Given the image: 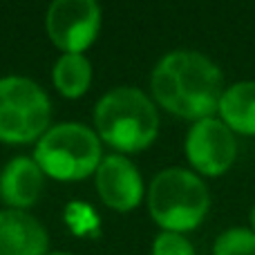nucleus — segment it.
Masks as SVG:
<instances>
[{"mask_svg":"<svg viewBox=\"0 0 255 255\" xmlns=\"http://www.w3.org/2000/svg\"><path fill=\"white\" fill-rule=\"evenodd\" d=\"M152 94L161 108L184 119H211L224 94L220 67L197 52H170L152 72Z\"/></svg>","mask_w":255,"mask_h":255,"instance_id":"1","label":"nucleus"},{"mask_svg":"<svg viewBox=\"0 0 255 255\" xmlns=\"http://www.w3.org/2000/svg\"><path fill=\"white\" fill-rule=\"evenodd\" d=\"M99 139L121 152L148 148L159 132V115L152 101L136 88H117L108 92L94 110Z\"/></svg>","mask_w":255,"mask_h":255,"instance_id":"2","label":"nucleus"},{"mask_svg":"<svg viewBox=\"0 0 255 255\" xmlns=\"http://www.w3.org/2000/svg\"><path fill=\"white\" fill-rule=\"evenodd\" d=\"M211 199L208 188L197 175L184 168L161 170L150 184L148 208L163 231H193L206 217Z\"/></svg>","mask_w":255,"mask_h":255,"instance_id":"3","label":"nucleus"},{"mask_svg":"<svg viewBox=\"0 0 255 255\" xmlns=\"http://www.w3.org/2000/svg\"><path fill=\"white\" fill-rule=\"evenodd\" d=\"M34 161L58 181L85 179L101 163V139L81 124L54 126L38 139Z\"/></svg>","mask_w":255,"mask_h":255,"instance_id":"4","label":"nucleus"},{"mask_svg":"<svg viewBox=\"0 0 255 255\" xmlns=\"http://www.w3.org/2000/svg\"><path fill=\"white\" fill-rule=\"evenodd\" d=\"M52 106L38 83L25 76L0 79V141L31 143L47 132Z\"/></svg>","mask_w":255,"mask_h":255,"instance_id":"5","label":"nucleus"},{"mask_svg":"<svg viewBox=\"0 0 255 255\" xmlns=\"http://www.w3.org/2000/svg\"><path fill=\"white\" fill-rule=\"evenodd\" d=\"M45 27L58 49L81 54L101 29V9L92 0H56L47 9Z\"/></svg>","mask_w":255,"mask_h":255,"instance_id":"6","label":"nucleus"},{"mask_svg":"<svg viewBox=\"0 0 255 255\" xmlns=\"http://www.w3.org/2000/svg\"><path fill=\"white\" fill-rule=\"evenodd\" d=\"M186 157L202 175L217 177L233 166L238 157V141L222 119L195 121L186 136Z\"/></svg>","mask_w":255,"mask_h":255,"instance_id":"7","label":"nucleus"},{"mask_svg":"<svg viewBox=\"0 0 255 255\" xmlns=\"http://www.w3.org/2000/svg\"><path fill=\"white\" fill-rule=\"evenodd\" d=\"M97 190L101 199L115 211H132L143 197V181L132 161L121 154L101 159L97 168Z\"/></svg>","mask_w":255,"mask_h":255,"instance_id":"8","label":"nucleus"},{"mask_svg":"<svg viewBox=\"0 0 255 255\" xmlns=\"http://www.w3.org/2000/svg\"><path fill=\"white\" fill-rule=\"evenodd\" d=\"M47 247L40 222L25 211H0V255H47Z\"/></svg>","mask_w":255,"mask_h":255,"instance_id":"9","label":"nucleus"},{"mask_svg":"<svg viewBox=\"0 0 255 255\" xmlns=\"http://www.w3.org/2000/svg\"><path fill=\"white\" fill-rule=\"evenodd\" d=\"M43 190V170L29 157H16L0 172V199L13 211L34 206Z\"/></svg>","mask_w":255,"mask_h":255,"instance_id":"10","label":"nucleus"},{"mask_svg":"<svg viewBox=\"0 0 255 255\" xmlns=\"http://www.w3.org/2000/svg\"><path fill=\"white\" fill-rule=\"evenodd\" d=\"M217 112L233 132L255 136V81L235 83L224 90Z\"/></svg>","mask_w":255,"mask_h":255,"instance_id":"11","label":"nucleus"},{"mask_svg":"<svg viewBox=\"0 0 255 255\" xmlns=\"http://www.w3.org/2000/svg\"><path fill=\"white\" fill-rule=\"evenodd\" d=\"M92 83V65L83 54H63L54 65V85L67 99H79Z\"/></svg>","mask_w":255,"mask_h":255,"instance_id":"12","label":"nucleus"},{"mask_svg":"<svg viewBox=\"0 0 255 255\" xmlns=\"http://www.w3.org/2000/svg\"><path fill=\"white\" fill-rule=\"evenodd\" d=\"M213 255H255V233L251 229H229L215 240Z\"/></svg>","mask_w":255,"mask_h":255,"instance_id":"13","label":"nucleus"},{"mask_svg":"<svg viewBox=\"0 0 255 255\" xmlns=\"http://www.w3.org/2000/svg\"><path fill=\"white\" fill-rule=\"evenodd\" d=\"M152 255H195V249L181 233L163 231L154 238Z\"/></svg>","mask_w":255,"mask_h":255,"instance_id":"14","label":"nucleus"},{"mask_svg":"<svg viewBox=\"0 0 255 255\" xmlns=\"http://www.w3.org/2000/svg\"><path fill=\"white\" fill-rule=\"evenodd\" d=\"M251 231L255 233V206L251 208Z\"/></svg>","mask_w":255,"mask_h":255,"instance_id":"15","label":"nucleus"},{"mask_svg":"<svg viewBox=\"0 0 255 255\" xmlns=\"http://www.w3.org/2000/svg\"><path fill=\"white\" fill-rule=\"evenodd\" d=\"M49 255H70V253H49Z\"/></svg>","mask_w":255,"mask_h":255,"instance_id":"16","label":"nucleus"}]
</instances>
